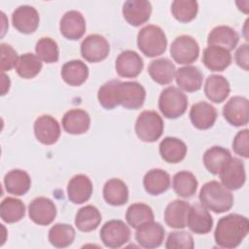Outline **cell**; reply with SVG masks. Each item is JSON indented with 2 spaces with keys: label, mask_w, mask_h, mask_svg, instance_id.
<instances>
[{
  "label": "cell",
  "mask_w": 249,
  "mask_h": 249,
  "mask_svg": "<svg viewBox=\"0 0 249 249\" xmlns=\"http://www.w3.org/2000/svg\"><path fill=\"white\" fill-rule=\"evenodd\" d=\"M249 231V221L239 214H229L222 217L216 226L214 239L222 248H235L246 237Z\"/></svg>",
  "instance_id": "obj_1"
},
{
  "label": "cell",
  "mask_w": 249,
  "mask_h": 249,
  "mask_svg": "<svg viewBox=\"0 0 249 249\" xmlns=\"http://www.w3.org/2000/svg\"><path fill=\"white\" fill-rule=\"evenodd\" d=\"M198 198L201 205L218 214L229 211L233 204V196L218 181L205 183L199 191Z\"/></svg>",
  "instance_id": "obj_2"
},
{
  "label": "cell",
  "mask_w": 249,
  "mask_h": 249,
  "mask_svg": "<svg viewBox=\"0 0 249 249\" xmlns=\"http://www.w3.org/2000/svg\"><path fill=\"white\" fill-rule=\"evenodd\" d=\"M138 49L148 57L162 54L167 47V39L163 30L154 24H149L140 29L137 34Z\"/></svg>",
  "instance_id": "obj_3"
},
{
  "label": "cell",
  "mask_w": 249,
  "mask_h": 249,
  "mask_svg": "<svg viewBox=\"0 0 249 249\" xmlns=\"http://www.w3.org/2000/svg\"><path fill=\"white\" fill-rule=\"evenodd\" d=\"M163 121L155 111L146 110L139 114L135 122V133L137 137L146 143L156 142L163 132Z\"/></svg>",
  "instance_id": "obj_4"
},
{
  "label": "cell",
  "mask_w": 249,
  "mask_h": 249,
  "mask_svg": "<svg viewBox=\"0 0 249 249\" xmlns=\"http://www.w3.org/2000/svg\"><path fill=\"white\" fill-rule=\"evenodd\" d=\"M187 95L175 87L164 89L159 97V109L163 117L167 119H177L187 110Z\"/></svg>",
  "instance_id": "obj_5"
},
{
  "label": "cell",
  "mask_w": 249,
  "mask_h": 249,
  "mask_svg": "<svg viewBox=\"0 0 249 249\" xmlns=\"http://www.w3.org/2000/svg\"><path fill=\"white\" fill-rule=\"evenodd\" d=\"M100 239L108 248H120L129 241L130 230L122 220H110L100 230Z\"/></svg>",
  "instance_id": "obj_6"
},
{
  "label": "cell",
  "mask_w": 249,
  "mask_h": 249,
  "mask_svg": "<svg viewBox=\"0 0 249 249\" xmlns=\"http://www.w3.org/2000/svg\"><path fill=\"white\" fill-rule=\"evenodd\" d=\"M170 54L178 64H191L199 55V46L192 36L181 35L171 43Z\"/></svg>",
  "instance_id": "obj_7"
},
{
  "label": "cell",
  "mask_w": 249,
  "mask_h": 249,
  "mask_svg": "<svg viewBox=\"0 0 249 249\" xmlns=\"http://www.w3.org/2000/svg\"><path fill=\"white\" fill-rule=\"evenodd\" d=\"M110 52L108 41L99 34L87 36L81 44V54L89 62L96 63L104 60Z\"/></svg>",
  "instance_id": "obj_8"
},
{
  "label": "cell",
  "mask_w": 249,
  "mask_h": 249,
  "mask_svg": "<svg viewBox=\"0 0 249 249\" xmlns=\"http://www.w3.org/2000/svg\"><path fill=\"white\" fill-rule=\"evenodd\" d=\"M223 116L233 126L246 125L249 121L248 99L240 95L231 97L223 108Z\"/></svg>",
  "instance_id": "obj_9"
},
{
  "label": "cell",
  "mask_w": 249,
  "mask_h": 249,
  "mask_svg": "<svg viewBox=\"0 0 249 249\" xmlns=\"http://www.w3.org/2000/svg\"><path fill=\"white\" fill-rule=\"evenodd\" d=\"M222 185L228 190H238L246 181L244 162L238 158H231L219 173Z\"/></svg>",
  "instance_id": "obj_10"
},
{
  "label": "cell",
  "mask_w": 249,
  "mask_h": 249,
  "mask_svg": "<svg viewBox=\"0 0 249 249\" xmlns=\"http://www.w3.org/2000/svg\"><path fill=\"white\" fill-rule=\"evenodd\" d=\"M28 215L32 222L39 226H49L56 216L54 202L46 196L34 198L28 205Z\"/></svg>",
  "instance_id": "obj_11"
},
{
  "label": "cell",
  "mask_w": 249,
  "mask_h": 249,
  "mask_svg": "<svg viewBox=\"0 0 249 249\" xmlns=\"http://www.w3.org/2000/svg\"><path fill=\"white\" fill-rule=\"evenodd\" d=\"M146 98V90L137 82H121L119 85L120 105L125 109L136 110L142 107Z\"/></svg>",
  "instance_id": "obj_12"
},
{
  "label": "cell",
  "mask_w": 249,
  "mask_h": 249,
  "mask_svg": "<svg viewBox=\"0 0 249 249\" xmlns=\"http://www.w3.org/2000/svg\"><path fill=\"white\" fill-rule=\"evenodd\" d=\"M12 22L13 26L18 32L31 34L37 30L40 22V17L34 7L22 5L13 12Z\"/></svg>",
  "instance_id": "obj_13"
},
{
  "label": "cell",
  "mask_w": 249,
  "mask_h": 249,
  "mask_svg": "<svg viewBox=\"0 0 249 249\" xmlns=\"http://www.w3.org/2000/svg\"><path fill=\"white\" fill-rule=\"evenodd\" d=\"M36 139L44 145L54 144L60 136V125L58 122L50 115L38 117L33 126Z\"/></svg>",
  "instance_id": "obj_14"
},
{
  "label": "cell",
  "mask_w": 249,
  "mask_h": 249,
  "mask_svg": "<svg viewBox=\"0 0 249 249\" xmlns=\"http://www.w3.org/2000/svg\"><path fill=\"white\" fill-rule=\"evenodd\" d=\"M164 232L165 231L160 223L151 221L136 229L135 239L141 247L153 249L161 245L164 239Z\"/></svg>",
  "instance_id": "obj_15"
},
{
  "label": "cell",
  "mask_w": 249,
  "mask_h": 249,
  "mask_svg": "<svg viewBox=\"0 0 249 249\" xmlns=\"http://www.w3.org/2000/svg\"><path fill=\"white\" fill-rule=\"evenodd\" d=\"M59 30L63 37L76 41L81 39L86 32V20L84 16L75 10L66 12L59 22Z\"/></svg>",
  "instance_id": "obj_16"
},
{
  "label": "cell",
  "mask_w": 249,
  "mask_h": 249,
  "mask_svg": "<svg viewBox=\"0 0 249 249\" xmlns=\"http://www.w3.org/2000/svg\"><path fill=\"white\" fill-rule=\"evenodd\" d=\"M144 62L142 57L134 51L126 50L122 52L115 63V69L119 76L124 78H135L143 70Z\"/></svg>",
  "instance_id": "obj_17"
},
{
  "label": "cell",
  "mask_w": 249,
  "mask_h": 249,
  "mask_svg": "<svg viewBox=\"0 0 249 249\" xmlns=\"http://www.w3.org/2000/svg\"><path fill=\"white\" fill-rule=\"evenodd\" d=\"M152 5L146 0H128L123 5L124 18L132 26H140L149 20Z\"/></svg>",
  "instance_id": "obj_18"
},
{
  "label": "cell",
  "mask_w": 249,
  "mask_h": 249,
  "mask_svg": "<svg viewBox=\"0 0 249 249\" xmlns=\"http://www.w3.org/2000/svg\"><path fill=\"white\" fill-rule=\"evenodd\" d=\"M92 189V183L87 175L77 174L67 184L68 199L74 204H82L90 198Z\"/></svg>",
  "instance_id": "obj_19"
},
{
  "label": "cell",
  "mask_w": 249,
  "mask_h": 249,
  "mask_svg": "<svg viewBox=\"0 0 249 249\" xmlns=\"http://www.w3.org/2000/svg\"><path fill=\"white\" fill-rule=\"evenodd\" d=\"M187 226L195 233L205 234L212 230L213 219L203 205L195 203L190 207Z\"/></svg>",
  "instance_id": "obj_20"
},
{
  "label": "cell",
  "mask_w": 249,
  "mask_h": 249,
  "mask_svg": "<svg viewBox=\"0 0 249 249\" xmlns=\"http://www.w3.org/2000/svg\"><path fill=\"white\" fill-rule=\"evenodd\" d=\"M217 119V111L214 106L205 101L194 104L190 110V120L197 129H208L213 126Z\"/></svg>",
  "instance_id": "obj_21"
},
{
  "label": "cell",
  "mask_w": 249,
  "mask_h": 249,
  "mask_svg": "<svg viewBox=\"0 0 249 249\" xmlns=\"http://www.w3.org/2000/svg\"><path fill=\"white\" fill-rule=\"evenodd\" d=\"M63 129L73 135H79L87 132L90 125V118L87 111L83 109H70L61 120Z\"/></svg>",
  "instance_id": "obj_22"
},
{
  "label": "cell",
  "mask_w": 249,
  "mask_h": 249,
  "mask_svg": "<svg viewBox=\"0 0 249 249\" xmlns=\"http://www.w3.org/2000/svg\"><path fill=\"white\" fill-rule=\"evenodd\" d=\"M174 78L179 89L187 92L200 89L203 81V75L200 70L193 65H186L177 69Z\"/></svg>",
  "instance_id": "obj_23"
},
{
  "label": "cell",
  "mask_w": 249,
  "mask_h": 249,
  "mask_svg": "<svg viewBox=\"0 0 249 249\" xmlns=\"http://www.w3.org/2000/svg\"><path fill=\"white\" fill-rule=\"evenodd\" d=\"M202 62L210 71H224L231 63V54L224 48L208 46L203 50Z\"/></svg>",
  "instance_id": "obj_24"
},
{
  "label": "cell",
  "mask_w": 249,
  "mask_h": 249,
  "mask_svg": "<svg viewBox=\"0 0 249 249\" xmlns=\"http://www.w3.org/2000/svg\"><path fill=\"white\" fill-rule=\"evenodd\" d=\"M239 41L237 32L228 25H218L214 27L207 36L208 46H218L232 51Z\"/></svg>",
  "instance_id": "obj_25"
},
{
  "label": "cell",
  "mask_w": 249,
  "mask_h": 249,
  "mask_svg": "<svg viewBox=\"0 0 249 249\" xmlns=\"http://www.w3.org/2000/svg\"><path fill=\"white\" fill-rule=\"evenodd\" d=\"M191 205L181 199H176L167 204L164 210L165 224L173 229H184L187 227L188 213Z\"/></svg>",
  "instance_id": "obj_26"
},
{
  "label": "cell",
  "mask_w": 249,
  "mask_h": 249,
  "mask_svg": "<svg viewBox=\"0 0 249 249\" xmlns=\"http://www.w3.org/2000/svg\"><path fill=\"white\" fill-rule=\"evenodd\" d=\"M161 159L168 163H178L182 161L187 155V146L179 138L165 137L159 146Z\"/></svg>",
  "instance_id": "obj_27"
},
{
  "label": "cell",
  "mask_w": 249,
  "mask_h": 249,
  "mask_svg": "<svg viewBox=\"0 0 249 249\" xmlns=\"http://www.w3.org/2000/svg\"><path fill=\"white\" fill-rule=\"evenodd\" d=\"M60 75L67 85L79 87L88 80L89 67L82 60L73 59L62 65Z\"/></svg>",
  "instance_id": "obj_28"
},
{
  "label": "cell",
  "mask_w": 249,
  "mask_h": 249,
  "mask_svg": "<svg viewBox=\"0 0 249 249\" xmlns=\"http://www.w3.org/2000/svg\"><path fill=\"white\" fill-rule=\"evenodd\" d=\"M231 87L229 81L222 75H210L204 85L206 97L214 103H222L229 96Z\"/></svg>",
  "instance_id": "obj_29"
},
{
  "label": "cell",
  "mask_w": 249,
  "mask_h": 249,
  "mask_svg": "<svg viewBox=\"0 0 249 249\" xmlns=\"http://www.w3.org/2000/svg\"><path fill=\"white\" fill-rule=\"evenodd\" d=\"M143 186L149 195L159 196L169 189L170 176L163 169L153 168L144 175Z\"/></svg>",
  "instance_id": "obj_30"
},
{
  "label": "cell",
  "mask_w": 249,
  "mask_h": 249,
  "mask_svg": "<svg viewBox=\"0 0 249 249\" xmlns=\"http://www.w3.org/2000/svg\"><path fill=\"white\" fill-rule=\"evenodd\" d=\"M103 197L110 205L122 206L128 200V189L123 180L109 179L103 187Z\"/></svg>",
  "instance_id": "obj_31"
},
{
  "label": "cell",
  "mask_w": 249,
  "mask_h": 249,
  "mask_svg": "<svg viewBox=\"0 0 249 249\" xmlns=\"http://www.w3.org/2000/svg\"><path fill=\"white\" fill-rule=\"evenodd\" d=\"M176 68L173 62L167 58H158L150 62L148 73L152 80L160 85L170 84L175 77Z\"/></svg>",
  "instance_id": "obj_32"
},
{
  "label": "cell",
  "mask_w": 249,
  "mask_h": 249,
  "mask_svg": "<svg viewBox=\"0 0 249 249\" xmlns=\"http://www.w3.org/2000/svg\"><path fill=\"white\" fill-rule=\"evenodd\" d=\"M4 186L6 191L14 196L25 195L31 187L29 174L21 169H13L4 177Z\"/></svg>",
  "instance_id": "obj_33"
},
{
  "label": "cell",
  "mask_w": 249,
  "mask_h": 249,
  "mask_svg": "<svg viewBox=\"0 0 249 249\" xmlns=\"http://www.w3.org/2000/svg\"><path fill=\"white\" fill-rule=\"evenodd\" d=\"M101 213L93 205H86L80 208L75 216L76 228L84 232L94 231L101 223Z\"/></svg>",
  "instance_id": "obj_34"
},
{
  "label": "cell",
  "mask_w": 249,
  "mask_h": 249,
  "mask_svg": "<svg viewBox=\"0 0 249 249\" xmlns=\"http://www.w3.org/2000/svg\"><path fill=\"white\" fill-rule=\"evenodd\" d=\"M231 158V155L228 149L220 146H213L205 151L203 155V164L210 173L218 175Z\"/></svg>",
  "instance_id": "obj_35"
},
{
  "label": "cell",
  "mask_w": 249,
  "mask_h": 249,
  "mask_svg": "<svg viewBox=\"0 0 249 249\" xmlns=\"http://www.w3.org/2000/svg\"><path fill=\"white\" fill-rule=\"evenodd\" d=\"M197 185L198 183L196 176L190 171L182 170L173 176L172 188L181 197L189 198L193 196L196 192Z\"/></svg>",
  "instance_id": "obj_36"
},
{
  "label": "cell",
  "mask_w": 249,
  "mask_h": 249,
  "mask_svg": "<svg viewBox=\"0 0 249 249\" xmlns=\"http://www.w3.org/2000/svg\"><path fill=\"white\" fill-rule=\"evenodd\" d=\"M76 236V231L71 225L58 223L53 225L49 231V241L56 248H65L70 246Z\"/></svg>",
  "instance_id": "obj_37"
},
{
  "label": "cell",
  "mask_w": 249,
  "mask_h": 249,
  "mask_svg": "<svg viewBox=\"0 0 249 249\" xmlns=\"http://www.w3.org/2000/svg\"><path fill=\"white\" fill-rule=\"evenodd\" d=\"M25 215L24 203L16 197L8 196L4 198L0 204V217L8 224L20 221Z\"/></svg>",
  "instance_id": "obj_38"
},
{
  "label": "cell",
  "mask_w": 249,
  "mask_h": 249,
  "mask_svg": "<svg viewBox=\"0 0 249 249\" xmlns=\"http://www.w3.org/2000/svg\"><path fill=\"white\" fill-rule=\"evenodd\" d=\"M42 67V60L36 54L26 53L18 56L15 69L20 78L32 79L40 73Z\"/></svg>",
  "instance_id": "obj_39"
},
{
  "label": "cell",
  "mask_w": 249,
  "mask_h": 249,
  "mask_svg": "<svg viewBox=\"0 0 249 249\" xmlns=\"http://www.w3.org/2000/svg\"><path fill=\"white\" fill-rule=\"evenodd\" d=\"M125 220L130 227L137 229L145 223L154 221V212L145 203H133L126 210Z\"/></svg>",
  "instance_id": "obj_40"
},
{
  "label": "cell",
  "mask_w": 249,
  "mask_h": 249,
  "mask_svg": "<svg viewBox=\"0 0 249 249\" xmlns=\"http://www.w3.org/2000/svg\"><path fill=\"white\" fill-rule=\"evenodd\" d=\"M121 81L111 80L102 85L97 92V99L99 104L107 110L114 109L120 105L119 100V85Z\"/></svg>",
  "instance_id": "obj_41"
},
{
  "label": "cell",
  "mask_w": 249,
  "mask_h": 249,
  "mask_svg": "<svg viewBox=\"0 0 249 249\" xmlns=\"http://www.w3.org/2000/svg\"><path fill=\"white\" fill-rule=\"evenodd\" d=\"M198 4L194 0H175L171 4V13L175 19L186 23L192 21L197 15Z\"/></svg>",
  "instance_id": "obj_42"
},
{
  "label": "cell",
  "mask_w": 249,
  "mask_h": 249,
  "mask_svg": "<svg viewBox=\"0 0 249 249\" xmlns=\"http://www.w3.org/2000/svg\"><path fill=\"white\" fill-rule=\"evenodd\" d=\"M36 55L46 63H54L59 58L57 43L50 37H42L35 46Z\"/></svg>",
  "instance_id": "obj_43"
},
{
  "label": "cell",
  "mask_w": 249,
  "mask_h": 249,
  "mask_svg": "<svg viewBox=\"0 0 249 249\" xmlns=\"http://www.w3.org/2000/svg\"><path fill=\"white\" fill-rule=\"evenodd\" d=\"M194 247L193 236L185 231L170 232L165 242V248L167 249H193Z\"/></svg>",
  "instance_id": "obj_44"
},
{
  "label": "cell",
  "mask_w": 249,
  "mask_h": 249,
  "mask_svg": "<svg viewBox=\"0 0 249 249\" xmlns=\"http://www.w3.org/2000/svg\"><path fill=\"white\" fill-rule=\"evenodd\" d=\"M1 51V71L2 73L6 71H10L15 68L18 59L17 52L11 45L6 43H1L0 45Z\"/></svg>",
  "instance_id": "obj_45"
},
{
  "label": "cell",
  "mask_w": 249,
  "mask_h": 249,
  "mask_svg": "<svg viewBox=\"0 0 249 249\" xmlns=\"http://www.w3.org/2000/svg\"><path fill=\"white\" fill-rule=\"evenodd\" d=\"M233 152L245 159L249 157V130L247 128L238 131L232 140Z\"/></svg>",
  "instance_id": "obj_46"
},
{
  "label": "cell",
  "mask_w": 249,
  "mask_h": 249,
  "mask_svg": "<svg viewBox=\"0 0 249 249\" xmlns=\"http://www.w3.org/2000/svg\"><path fill=\"white\" fill-rule=\"evenodd\" d=\"M249 46L247 44H242L238 47L235 52L234 59L236 64L245 71H248L249 64Z\"/></svg>",
  "instance_id": "obj_47"
},
{
  "label": "cell",
  "mask_w": 249,
  "mask_h": 249,
  "mask_svg": "<svg viewBox=\"0 0 249 249\" xmlns=\"http://www.w3.org/2000/svg\"><path fill=\"white\" fill-rule=\"evenodd\" d=\"M10 79L9 77H7L4 73H2V95H5L6 92L9 90L10 89Z\"/></svg>",
  "instance_id": "obj_48"
}]
</instances>
